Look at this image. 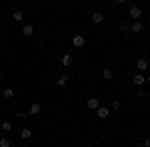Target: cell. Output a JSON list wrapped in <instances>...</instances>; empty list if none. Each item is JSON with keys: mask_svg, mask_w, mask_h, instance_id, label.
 <instances>
[{"mask_svg": "<svg viewBox=\"0 0 150 147\" xmlns=\"http://www.w3.org/2000/svg\"><path fill=\"white\" fill-rule=\"evenodd\" d=\"M128 14H130L134 20H138L140 16H142V8H140V6H132V8L128 10Z\"/></svg>", "mask_w": 150, "mask_h": 147, "instance_id": "cell-1", "label": "cell"}, {"mask_svg": "<svg viewBox=\"0 0 150 147\" xmlns=\"http://www.w3.org/2000/svg\"><path fill=\"white\" fill-rule=\"evenodd\" d=\"M42 111V107H40V103L34 102L32 105H30V109H28V115H38V113Z\"/></svg>", "mask_w": 150, "mask_h": 147, "instance_id": "cell-2", "label": "cell"}, {"mask_svg": "<svg viewBox=\"0 0 150 147\" xmlns=\"http://www.w3.org/2000/svg\"><path fill=\"white\" fill-rule=\"evenodd\" d=\"M72 44L76 46V48H82V46L86 44V40H84V36L78 34V36H74V38H72Z\"/></svg>", "mask_w": 150, "mask_h": 147, "instance_id": "cell-3", "label": "cell"}, {"mask_svg": "<svg viewBox=\"0 0 150 147\" xmlns=\"http://www.w3.org/2000/svg\"><path fill=\"white\" fill-rule=\"evenodd\" d=\"M132 82H134L138 88H142V86H144V82H146V78H144V74H136V76L132 78Z\"/></svg>", "mask_w": 150, "mask_h": 147, "instance_id": "cell-4", "label": "cell"}, {"mask_svg": "<svg viewBox=\"0 0 150 147\" xmlns=\"http://www.w3.org/2000/svg\"><path fill=\"white\" fill-rule=\"evenodd\" d=\"M96 113H98V117H100V119H106V117L110 115V109H108V107H98Z\"/></svg>", "mask_w": 150, "mask_h": 147, "instance_id": "cell-5", "label": "cell"}, {"mask_svg": "<svg viewBox=\"0 0 150 147\" xmlns=\"http://www.w3.org/2000/svg\"><path fill=\"white\" fill-rule=\"evenodd\" d=\"M130 32H134V34L142 32V22H138V20H136V22H134L132 26H130Z\"/></svg>", "mask_w": 150, "mask_h": 147, "instance_id": "cell-6", "label": "cell"}, {"mask_svg": "<svg viewBox=\"0 0 150 147\" xmlns=\"http://www.w3.org/2000/svg\"><path fill=\"white\" fill-rule=\"evenodd\" d=\"M136 68H138L140 72H144V70L148 68V62H146V60H144V58H140L138 62H136Z\"/></svg>", "mask_w": 150, "mask_h": 147, "instance_id": "cell-7", "label": "cell"}, {"mask_svg": "<svg viewBox=\"0 0 150 147\" xmlns=\"http://www.w3.org/2000/svg\"><path fill=\"white\" fill-rule=\"evenodd\" d=\"M102 20H104V14H102V12H94V14H92V22L94 24H100Z\"/></svg>", "mask_w": 150, "mask_h": 147, "instance_id": "cell-8", "label": "cell"}, {"mask_svg": "<svg viewBox=\"0 0 150 147\" xmlns=\"http://www.w3.org/2000/svg\"><path fill=\"white\" fill-rule=\"evenodd\" d=\"M86 105H88V107H90V109H98V107H100V103H98V100H96V98H90V100H88V103H86Z\"/></svg>", "mask_w": 150, "mask_h": 147, "instance_id": "cell-9", "label": "cell"}, {"mask_svg": "<svg viewBox=\"0 0 150 147\" xmlns=\"http://www.w3.org/2000/svg\"><path fill=\"white\" fill-rule=\"evenodd\" d=\"M70 64H72V56H70V54H64V56H62V66L68 68Z\"/></svg>", "mask_w": 150, "mask_h": 147, "instance_id": "cell-10", "label": "cell"}, {"mask_svg": "<svg viewBox=\"0 0 150 147\" xmlns=\"http://www.w3.org/2000/svg\"><path fill=\"white\" fill-rule=\"evenodd\" d=\"M22 34L24 36H32V34H34V28H32L30 24H26V26L22 28Z\"/></svg>", "mask_w": 150, "mask_h": 147, "instance_id": "cell-11", "label": "cell"}, {"mask_svg": "<svg viewBox=\"0 0 150 147\" xmlns=\"http://www.w3.org/2000/svg\"><path fill=\"white\" fill-rule=\"evenodd\" d=\"M68 79H70V76H68V74H64L60 79H56V86H66V82H68Z\"/></svg>", "mask_w": 150, "mask_h": 147, "instance_id": "cell-12", "label": "cell"}, {"mask_svg": "<svg viewBox=\"0 0 150 147\" xmlns=\"http://www.w3.org/2000/svg\"><path fill=\"white\" fill-rule=\"evenodd\" d=\"M12 95H14V91H12V88H6V90L2 91V98H6V100H10Z\"/></svg>", "mask_w": 150, "mask_h": 147, "instance_id": "cell-13", "label": "cell"}, {"mask_svg": "<svg viewBox=\"0 0 150 147\" xmlns=\"http://www.w3.org/2000/svg\"><path fill=\"white\" fill-rule=\"evenodd\" d=\"M20 135H22V139H30V137H32V129H28V127H26V129H22V133H20Z\"/></svg>", "mask_w": 150, "mask_h": 147, "instance_id": "cell-14", "label": "cell"}, {"mask_svg": "<svg viewBox=\"0 0 150 147\" xmlns=\"http://www.w3.org/2000/svg\"><path fill=\"white\" fill-rule=\"evenodd\" d=\"M22 18H24V14L20 10H16L14 12V20H16V22H22Z\"/></svg>", "mask_w": 150, "mask_h": 147, "instance_id": "cell-15", "label": "cell"}, {"mask_svg": "<svg viewBox=\"0 0 150 147\" xmlns=\"http://www.w3.org/2000/svg\"><path fill=\"white\" fill-rule=\"evenodd\" d=\"M102 78L104 79H112V70H104V72H102Z\"/></svg>", "mask_w": 150, "mask_h": 147, "instance_id": "cell-16", "label": "cell"}, {"mask_svg": "<svg viewBox=\"0 0 150 147\" xmlns=\"http://www.w3.org/2000/svg\"><path fill=\"white\" fill-rule=\"evenodd\" d=\"M0 127H2L4 131H10V129H12V123H10V121H4V123L0 125Z\"/></svg>", "mask_w": 150, "mask_h": 147, "instance_id": "cell-17", "label": "cell"}, {"mask_svg": "<svg viewBox=\"0 0 150 147\" xmlns=\"http://www.w3.org/2000/svg\"><path fill=\"white\" fill-rule=\"evenodd\" d=\"M0 147H10V141H8L6 137H2V139H0Z\"/></svg>", "mask_w": 150, "mask_h": 147, "instance_id": "cell-18", "label": "cell"}, {"mask_svg": "<svg viewBox=\"0 0 150 147\" xmlns=\"http://www.w3.org/2000/svg\"><path fill=\"white\" fill-rule=\"evenodd\" d=\"M138 95H140V98H144V100H146V98H148V91H146V90H142V88H140V90H138Z\"/></svg>", "mask_w": 150, "mask_h": 147, "instance_id": "cell-19", "label": "cell"}, {"mask_svg": "<svg viewBox=\"0 0 150 147\" xmlns=\"http://www.w3.org/2000/svg\"><path fill=\"white\" fill-rule=\"evenodd\" d=\"M120 107H122V103H120V102H118V100H116V102L112 103V109H114V111H118Z\"/></svg>", "mask_w": 150, "mask_h": 147, "instance_id": "cell-20", "label": "cell"}, {"mask_svg": "<svg viewBox=\"0 0 150 147\" xmlns=\"http://www.w3.org/2000/svg\"><path fill=\"white\" fill-rule=\"evenodd\" d=\"M144 147H150V139H146V141H144Z\"/></svg>", "mask_w": 150, "mask_h": 147, "instance_id": "cell-21", "label": "cell"}, {"mask_svg": "<svg viewBox=\"0 0 150 147\" xmlns=\"http://www.w3.org/2000/svg\"><path fill=\"white\" fill-rule=\"evenodd\" d=\"M146 82H150V76H148V78H146Z\"/></svg>", "mask_w": 150, "mask_h": 147, "instance_id": "cell-22", "label": "cell"}, {"mask_svg": "<svg viewBox=\"0 0 150 147\" xmlns=\"http://www.w3.org/2000/svg\"><path fill=\"white\" fill-rule=\"evenodd\" d=\"M2 79H4V78H2V76H0V82H2Z\"/></svg>", "mask_w": 150, "mask_h": 147, "instance_id": "cell-23", "label": "cell"}]
</instances>
